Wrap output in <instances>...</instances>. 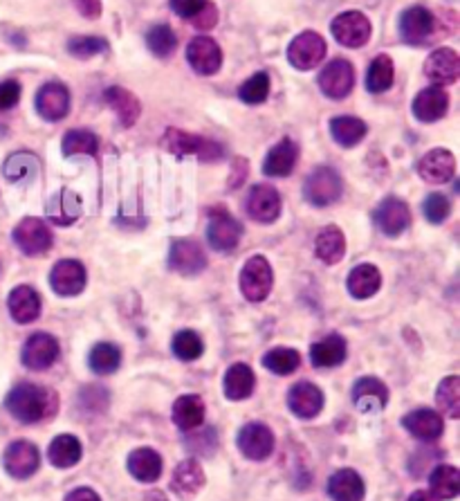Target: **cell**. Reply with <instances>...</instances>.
<instances>
[{
	"mask_svg": "<svg viewBox=\"0 0 460 501\" xmlns=\"http://www.w3.org/2000/svg\"><path fill=\"white\" fill-rule=\"evenodd\" d=\"M438 32V21L427 7L413 5L400 16V36L409 45H429Z\"/></svg>",
	"mask_w": 460,
	"mask_h": 501,
	"instance_id": "3957f363",
	"label": "cell"
},
{
	"mask_svg": "<svg viewBox=\"0 0 460 501\" xmlns=\"http://www.w3.org/2000/svg\"><path fill=\"white\" fill-rule=\"evenodd\" d=\"M274 274L272 265L265 256H252L241 270V292L245 300L250 302H263L268 300L270 291H272Z\"/></svg>",
	"mask_w": 460,
	"mask_h": 501,
	"instance_id": "5b68a950",
	"label": "cell"
},
{
	"mask_svg": "<svg viewBox=\"0 0 460 501\" xmlns=\"http://www.w3.org/2000/svg\"><path fill=\"white\" fill-rule=\"evenodd\" d=\"M422 211H425V218L429 220V223L440 225L449 218V214H452V202L443 194H431L427 196Z\"/></svg>",
	"mask_w": 460,
	"mask_h": 501,
	"instance_id": "816d5d0a",
	"label": "cell"
},
{
	"mask_svg": "<svg viewBox=\"0 0 460 501\" xmlns=\"http://www.w3.org/2000/svg\"><path fill=\"white\" fill-rule=\"evenodd\" d=\"M407 501H438V499H436L431 493H427V490H416V493H413Z\"/></svg>",
	"mask_w": 460,
	"mask_h": 501,
	"instance_id": "91938a15",
	"label": "cell"
},
{
	"mask_svg": "<svg viewBox=\"0 0 460 501\" xmlns=\"http://www.w3.org/2000/svg\"><path fill=\"white\" fill-rule=\"evenodd\" d=\"M7 409L14 418L21 422H41L45 418H52L59 409V398L52 389L41 385L21 383L9 392Z\"/></svg>",
	"mask_w": 460,
	"mask_h": 501,
	"instance_id": "6da1fadb",
	"label": "cell"
},
{
	"mask_svg": "<svg viewBox=\"0 0 460 501\" xmlns=\"http://www.w3.org/2000/svg\"><path fill=\"white\" fill-rule=\"evenodd\" d=\"M288 407L299 418H315L324 409V394L317 385L299 383L290 389Z\"/></svg>",
	"mask_w": 460,
	"mask_h": 501,
	"instance_id": "cb8c5ba5",
	"label": "cell"
},
{
	"mask_svg": "<svg viewBox=\"0 0 460 501\" xmlns=\"http://www.w3.org/2000/svg\"><path fill=\"white\" fill-rule=\"evenodd\" d=\"M315 252L324 264H339V261L344 259V255H346V238H344L342 229L333 227V225L321 229V232L317 234Z\"/></svg>",
	"mask_w": 460,
	"mask_h": 501,
	"instance_id": "d590c367",
	"label": "cell"
},
{
	"mask_svg": "<svg viewBox=\"0 0 460 501\" xmlns=\"http://www.w3.org/2000/svg\"><path fill=\"white\" fill-rule=\"evenodd\" d=\"M373 220L380 227L382 234L386 237H400L404 229L411 225V211L404 200L389 196L377 205V209L373 211Z\"/></svg>",
	"mask_w": 460,
	"mask_h": 501,
	"instance_id": "7c38bea8",
	"label": "cell"
},
{
	"mask_svg": "<svg viewBox=\"0 0 460 501\" xmlns=\"http://www.w3.org/2000/svg\"><path fill=\"white\" fill-rule=\"evenodd\" d=\"M128 472L142 484H153L162 475V457L151 448H137L128 454Z\"/></svg>",
	"mask_w": 460,
	"mask_h": 501,
	"instance_id": "4dcf8cb0",
	"label": "cell"
},
{
	"mask_svg": "<svg viewBox=\"0 0 460 501\" xmlns=\"http://www.w3.org/2000/svg\"><path fill=\"white\" fill-rule=\"evenodd\" d=\"M50 286L61 297H77L86 288V268L75 259H63L50 273Z\"/></svg>",
	"mask_w": 460,
	"mask_h": 501,
	"instance_id": "e0dca14e",
	"label": "cell"
},
{
	"mask_svg": "<svg viewBox=\"0 0 460 501\" xmlns=\"http://www.w3.org/2000/svg\"><path fill=\"white\" fill-rule=\"evenodd\" d=\"M171 484L184 497L200 493L202 486H205V470H202V466L196 459H187V461H182L176 468Z\"/></svg>",
	"mask_w": 460,
	"mask_h": 501,
	"instance_id": "f35d334b",
	"label": "cell"
},
{
	"mask_svg": "<svg viewBox=\"0 0 460 501\" xmlns=\"http://www.w3.org/2000/svg\"><path fill=\"white\" fill-rule=\"evenodd\" d=\"M162 146L173 155H196L202 162H218L225 158V146L207 137L191 135L180 128H167Z\"/></svg>",
	"mask_w": 460,
	"mask_h": 501,
	"instance_id": "7a4b0ae2",
	"label": "cell"
},
{
	"mask_svg": "<svg viewBox=\"0 0 460 501\" xmlns=\"http://www.w3.org/2000/svg\"><path fill=\"white\" fill-rule=\"evenodd\" d=\"M14 243L21 247L23 255L39 256L52 247V232L41 218H23L14 229Z\"/></svg>",
	"mask_w": 460,
	"mask_h": 501,
	"instance_id": "9c48e42d",
	"label": "cell"
},
{
	"mask_svg": "<svg viewBox=\"0 0 460 501\" xmlns=\"http://www.w3.org/2000/svg\"><path fill=\"white\" fill-rule=\"evenodd\" d=\"M59 342L57 338L48 333H34L23 344V365L32 371H45L59 360Z\"/></svg>",
	"mask_w": 460,
	"mask_h": 501,
	"instance_id": "8fae6325",
	"label": "cell"
},
{
	"mask_svg": "<svg viewBox=\"0 0 460 501\" xmlns=\"http://www.w3.org/2000/svg\"><path fill=\"white\" fill-rule=\"evenodd\" d=\"M144 501H169V499H167V495L160 493V490H153V493L146 495Z\"/></svg>",
	"mask_w": 460,
	"mask_h": 501,
	"instance_id": "94428289",
	"label": "cell"
},
{
	"mask_svg": "<svg viewBox=\"0 0 460 501\" xmlns=\"http://www.w3.org/2000/svg\"><path fill=\"white\" fill-rule=\"evenodd\" d=\"M187 59L189 66L198 72V75H216L223 66V50L209 36H196L191 43L187 45Z\"/></svg>",
	"mask_w": 460,
	"mask_h": 501,
	"instance_id": "4fadbf2b",
	"label": "cell"
},
{
	"mask_svg": "<svg viewBox=\"0 0 460 501\" xmlns=\"http://www.w3.org/2000/svg\"><path fill=\"white\" fill-rule=\"evenodd\" d=\"M81 211H84V205H81V199L72 190H61L45 205L48 220L57 225H72L79 218Z\"/></svg>",
	"mask_w": 460,
	"mask_h": 501,
	"instance_id": "f1b7e54d",
	"label": "cell"
},
{
	"mask_svg": "<svg viewBox=\"0 0 460 501\" xmlns=\"http://www.w3.org/2000/svg\"><path fill=\"white\" fill-rule=\"evenodd\" d=\"M368 126L366 122H362L360 117H353V115H342V117L330 119V135L337 142L339 146H357L366 137Z\"/></svg>",
	"mask_w": 460,
	"mask_h": 501,
	"instance_id": "8d00e7d4",
	"label": "cell"
},
{
	"mask_svg": "<svg viewBox=\"0 0 460 501\" xmlns=\"http://www.w3.org/2000/svg\"><path fill=\"white\" fill-rule=\"evenodd\" d=\"M238 448L252 461H265L274 452V434L263 422H250L238 431Z\"/></svg>",
	"mask_w": 460,
	"mask_h": 501,
	"instance_id": "2e32d148",
	"label": "cell"
},
{
	"mask_svg": "<svg viewBox=\"0 0 460 501\" xmlns=\"http://www.w3.org/2000/svg\"><path fill=\"white\" fill-rule=\"evenodd\" d=\"M173 353L180 357L182 362H193L205 353V342L196 330H180L173 338Z\"/></svg>",
	"mask_w": 460,
	"mask_h": 501,
	"instance_id": "7dc6e473",
	"label": "cell"
},
{
	"mask_svg": "<svg viewBox=\"0 0 460 501\" xmlns=\"http://www.w3.org/2000/svg\"><path fill=\"white\" fill-rule=\"evenodd\" d=\"M353 403L360 412L377 413L389 404V389L380 378L368 376V378L357 380L355 389H353Z\"/></svg>",
	"mask_w": 460,
	"mask_h": 501,
	"instance_id": "7402d4cb",
	"label": "cell"
},
{
	"mask_svg": "<svg viewBox=\"0 0 460 501\" xmlns=\"http://www.w3.org/2000/svg\"><path fill=\"white\" fill-rule=\"evenodd\" d=\"M299 160V146L290 137L281 140L270 149L268 158L263 162V173L270 178H285L294 172Z\"/></svg>",
	"mask_w": 460,
	"mask_h": 501,
	"instance_id": "d4e9b609",
	"label": "cell"
},
{
	"mask_svg": "<svg viewBox=\"0 0 460 501\" xmlns=\"http://www.w3.org/2000/svg\"><path fill=\"white\" fill-rule=\"evenodd\" d=\"M104 97H106V104H108L110 108L117 113L119 122H122L126 128L133 126V124L140 119V113H142L140 99H137L135 95L131 93V90L119 88V86H113V88L106 90Z\"/></svg>",
	"mask_w": 460,
	"mask_h": 501,
	"instance_id": "d6a6232c",
	"label": "cell"
},
{
	"mask_svg": "<svg viewBox=\"0 0 460 501\" xmlns=\"http://www.w3.org/2000/svg\"><path fill=\"white\" fill-rule=\"evenodd\" d=\"M169 265L178 274L193 277V274H200L207 268V255L196 241L178 238V241H173L171 252H169Z\"/></svg>",
	"mask_w": 460,
	"mask_h": 501,
	"instance_id": "ac0fdd59",
	"label": "cell"
},
{
	"mask_svg": "<svg viewBox=\"0 0 460 501\" xmlns=\"http://www.w3.org/2000/svg\"><path fill=\"white\" fill-rule=\"evenodd\" d=\"M63 155H95L99 149V140L88 128H72L66 133L61 142Z\"/></svg>",
	"mask_w": 460,
	"mask_h": 501,
	"instance_id": "ee69618b",
	"label": "cell"
},
{
	"mask_svg": "<svg viewBox=\"0 0 460 501\" xmlns=\"http://www.w3.org/2000/svg\"><path fill=\"white\" fill-rule=\"evenodd\" d=\"M81 403L90 409V412H101L106 409V403H108V392L101 387H86L81 392Z\"/></svg>",
	"mask_w": 460,
	"mask_h": 501,
	"instance_id": "db71d44e",
	"label": "cell"
},
{
	"mask_svg": "<svg viewBox=\"0 0 460 501\" xmlns=\"http://www.w3.org/2000/svg\"><path fill=\"white\" fill-rule=\"evenodd\" d=\"M438 407L447 413L449 418H458L460 416V378L458 376H449L440 383L438 387Z\"/></svg>",
	"mask_w": 460,
	"mask_h": 501,
	"instance_id": "c3c4849f",
	"label": "cell"
},
{
	"mask_svg": "<svg viewBox=\"0 0 460 501\" xmlns=\"http://www.w3.org/2000/svg\"><path fill=\"white\" fill-rule=\"evenodd\" d=\"M418 173L422 181L431 182V185H443V182L452 181L456 173V158L447 149H434L420 160Z\"/></svg>",
	"mask_w": 460,
	"mask_h": 501,
	"instance_id": "44dd1931",
	"label": "cell"
},
{
	"mask_svg": "<svg viewBox=\"0 0 460 501\" xmlns=\"http://www.w3.org/2000/svg\"><path fill=\"white\" fill-rule=\"evenodd\" d=\"M108 50V43L99 36H72L68 41V52L77 59H90L97 57V54L106 52Z\"/></svg>",
	"mask_w": 460,
	"mask_h": 501,
	"instance_id": "f907efd6",
	"label": "cell"
},
{
	"mask_svg": "<svg viewBox=\"0 0 460 501\" xmlns=\"http://www.w3.org/2000/svg\"><path fill=\"white\" fill-rule=\"evenodd\" d=\"M243 237V225L234 218L229 211L214 207L209 209V227H207V238L209 246L218 252L236 250Z\"/></svg>",
	"mask_w": 460,
	"mask_h": 501,
	"instance_id": "8992f818",
	"label": "cell"
},
{
	"mask_svg": "<svg viewBox=\"0 0 460 501\" xmlns=\"http://www.w3.org/2000/svg\"><path fill=\"white\" fill-rule=\"evenodd\" d=\"M449 110V95L445 88L438 86H429V88L420 90L418 97L413 99V115H416L420 122H438L447 115Z\"/></svg>",
	"mask_w": 460,
	"mask_h": 501,
	"instance_id": "603a6c76",
	"label": "cell"
},
{
	"mask_svg": "<svg viewBox=\"0 0 460 501\" xmlns=\"http://www.w3.org/2000/svg\"><path fill=\"white\" fill-rule=\"evenodd\" d=\"M75 7L77 12L86 18L101 16V0H75Z\"/></svg>",
	"mask_w": 460,
	"mask_h": 501,
	"instance_id": "6f0895ef",
	"label": "cell"
},
{
	"mask_svg": "<svg viewBox=\"0 0 460 501\" xmlns=\"http://www.w3.org/2000/svg\"><path fill=\"white\" fill-rule=\"evenodd\" d=\"M425 75L427 79L434 86H438V88L456 84L460 77V57L456 54V50H434L425 61Z\"/></svg>",
	"mask_w": 460,
	"mask_h": 501,
	"instance_id": "5bb4252c",
	"label": "cell"
},
{
	"mask_svg": "<svg viewBox=\"0 0 460 501\" xmlns=\"http://www.w3.org/2000/svg\"><path fill=\"white\" fill-rule=\"evenodd\" d=\"M348 292H351L355 300H368V297L375 295L382 286V274L375 265L362 264L357 268L351 270L348 274Z\"/></svg>",
	"mask_w": 460,
	"mask_h": 501,
	"instance_id": "836d02e7",
	"label": "cell"
},
{
	"mask_svg": "<svg viewBox=\"0 0 460 501\" xmlns=\"http://www.w3.org/2000/svg\"><path fill=\"white\" fill-rule=\"evenodd\" d=\"M436 499H454L460 493V472L454 466H438L429 477Z\"/></svg>",
	"mask_w": 460,
	"mask_h": 501,
	"instance_id": "7bdbcfd3",
	"label": "cell"
},
{
	"mask_svg": "<svg viewBox=\"0 0 460 501\" xmlns=\"http://www.w3.org/2000/svg\"><path fill=\"white\" fill-rule=\"evenodd\" d=\"M263 366L276 376H290L301 366V356L294 348H272L263 356Z\"/></svg>",
	"mask_w": 460,
	"mask_h": 501,
	"instance_id": "f6af8a7d",
	"label": "cell"
},
{
	"mask_svg": "<svg viewBox=\"0 0 460 501\" xmlns=\"http://www.w3.org/2000/svg\"><path fill=\"white\" fill-rule=\"evenodd\" d=\"M270 95V77L265 72H256L252 75L245 84L238 88V97H241L245 104H263Z\"/></svg>",
	"mask_w": 460,
	"mask_h": 501,
	"instance_id": "681fc988",
	"label": "cell"
},
{
	"mask_svg": "<svg viewBox=\"0 0 460 501\" xmlns=\"http://www.w3.org/2000/svg\"><path fill=\"white\" fill-rule=\"evenodd\" d=\"M66 501H101V499H99V495L95 493V490L77 488V490H72L70 495H68Z\"/></svg>",
	"mask_w": 460,
	"mask_h": 501,
	"instance_id": "680465c9",
	"label": "cell"
},
{
	"mask_svg": "<svg viewBox=\"0 0 460 501\" xmlns=\"http://www.w3.org/2000/svg\"><path fill=\"white\" fill-rule=\"evenodd\" d=\"M81 454H84V450H81L79 439L72 434L57 436L48 448L50 463H52L54 468H59V470H66V468L77 466V463L81 461Z\"/></svg>",
	"mask_w": 460,
	"mask_h": 501,
	"instance_id": "e575fe53",
	"label": "cell"
},
{
	"mask_svg": "<svg viewBox=\"0 0 460 501\" xmlns=\"http://www.w3.org/2000/svg\"><path fill=\"white\" fill-rule=\"evenodd\" d=\"M171 418L184 431L196 430V427H200L202 421H205V403H202L200 396H193V394L180 396L173 403Z\"/></svg>",
	"mask_w": 460,
	"mask_h": 501,
	"instance_id": "74e56055",
	"label": "cell"
},
{
	"mask_svg": "<svg viewBox=\"0 0 460 501\" xmlns=\"http://www.w3.org/2000/svg\"><path fill=\"white\" fill-rule=\"evenodd\" d=\"M21 99V84L14 79L0 81V113L14 108Z\"/></svg>",
	"mask_w": 460,
	"mask_h": 501,
	"instance_id": "f5cc1de1",
	"label": "cell"
},
{
	"mask_svg": "<svg viewBox=\"0 0 460 501\" xmlns=\"http://www.w3.org/2000/svg\"><path fill=\"white\" fill-rule=\"evenodd\" d=\"M5 178L9 182H25L32 181L39 172V158L32 155L30 151H21V153H14L5 160Z\"/></svg>",
	"mask_w": 460,
	"mask_h": 501,
	"instance_id": "60d3db41",
	"label": "cell"
},
{
	"mask_svg": "<svg viewBox=\"0 0 460 501\" xmlns=\"http://www.w3.org/2000/svg\"><path fill=\"white\" fill-rule=\"evenodd\" d=\"M36 110L48 122H59L70 113V90L59 81L41 86V90L36 93Z\"/></svg>",
	"mask_w": 460,
	"mask_h": 501,
	"instance_id": "d6986e66",
	"label": "cell"
},
{
	"mask_svg": "<svg viewBox=\"0 0 460 501\" xmlns=\"http://www.w3.org/2000/svg\"><path fill=\"white\" fill-rule=\"evenodd\" d=\"M191 23L196 30H211V27H216V23H218V9H216V5L207 3L205 7L191 18Z\"/></svg>",
	"mask_w": 460,
	"mask_h": 501,
	"instance_id": "11a10c76",
	"label": "cell"
},
{
	"mask_svg": "<svg viewBox=\"0 0 460 501\" xmlns=\"http://www.w3.org/2000/svg\"><path fill=\"white\" fill-rule=\"evenodd\" d=\"M247 214L259 223H274L281 216V194L272 185L252 187L247 196Z\"/></svg>",
	"mask_w": 460,
	"mask_h": 501,
	"instance_id": "ffe728a7",
	"label": "cell"
},
{
	"mask_svg": "<svg viewBox=\"0 0 460 501\" xmlns=\"http://www.w3.org/2000/svg\"><path fill=\"white\" fill-rule=\"evenodd\" d=\"M39 450L30 441H14L7 450H5V470L14 477V479H30L36 470H39Z\"/></svg>",
	"mask_w": 460,
	"mask_h": 501,
	"instance_id": "9a60e30c",
	"label": "cell"
},
{
	"mask_svg": "<svg viewBox=\"0 0 460 501\" xmlns=\"http://www.w3.org/2000/svg\"><path fill=\"white\" fill-rule=\"evenodd\" d=\"M146 45H149V50L155 57L169 59L176 52L178 39L169 25H153L146 32Z\"/></svg>",
	"mask_w": 460,
	"mask_h": 501,
	"instance_id": "bcb514c9",
	"label": "cell"
},
{
	"mask_svg": "<svg viewBox=\"0 0 460 501\" xmlns=\"http://www.w3.org/2000/svg\"><path fill=\"white\" fill-rule=\"evenodd\" d=\"M333 36L337 43L346 45V48H362L371 39V21L362 12H344L330 25Z\"/></svg>",
	"mask_w": 460,
	"mask_h": 501,
	"instance_id": "30bf717a",
	"label": "cell"
},
{
	"mask_svg": "<svg viewBox=\"0 0 460 501\" xmlns=\"http://www.w3.org/2000/svg\"><path fill=\"white\" fill-rule=\"evenodd\" d=\"M319 88L330 99H346L355 88V68L346 59H335L321 70Z\"/></svg>",
	"mask_w": 460,
	"mask_h": 501,
	"instance_id": "52a82bcc",
	"label": "cell"
},
{
	"mask_svg": "<svg viewBox=\"0 0 460 501\" xmlns=\"http://www.w3.org/2000/svg\"><path fill=\"white\" fill-rule=\"evenodd\" d=\"M303 194H306V200L315 207H328L342 199L344 181L335 169L319 167L306 178Z\"/></svg>",
	"mask_w": 460,
	"mask_h": 501,
	"instance_id": "277c9868",
	"label": "cell"
},
{
	"mask_svg": "<svg viewBox=\"0 0 460 501\" xmlns=\"http://www.w3.org/2000/svg\"><path fill=\"white\" fill-rule=\"evenodd\" d=\"M393 75H395V68L391 57L386 54H377L375 59L371 61L366 72V88L371 90L373 95H380L386 93V90L393 86Z\"/></svg>",
	"mask_w": 460,
	"mask_h": 501,
	"instance_id": "ab89813d",
	"label": "cell"
},
{
	"mask_svg": "<svg viewBox=\"0 0 460 501\" xmlns=\"http://www.w3.org/2000/svg\"><path fill=\"white\" fill-rule=\"evenodd\" d=\"M346 339L342 335H326L324 339L310 347V362L317 369H330V366H339L346 360Z\"/></svg>",
	"mask_w": 460,
	"mask_h": 501,
	"instance_id": "4316f807",
	"label": "cell"
},
{
	"mask_svg": "<svg viewBox=\"0 0 460 501\" xmlns=\"http://www.w3.org/2000/svg\"><path fill=\"white\" fill-rule=\"evenodd\" d=\"M328 495L333 501H364V481L355 470L344 468L328 479Z\"/></svg>",
	"mask_w": 460,
	"mask_h": 501,
	"instance_id": "f546056e",
	"label": "cell"
},
{
	"mask_svg": "<svg viewBox=\"0 0 460 501\" xmlns=\"http://www.w3.org/2000/svg\"><path fill=\"white\" fill-rule=\"evenodd\" d=\"M88 365L95 374L99 376H110L119 369L122 365V351L119 347L110 342H99L92 347L90 356H88Z\"/></svg>",
	"mask_w": 460,
	"mask_h": 501,
	"instance_id": "b9f144b4",
	"label": "cell"
},
{
	"mask_svg": "<svg viewBox=\"0 0 460 501\" xmlns=\"http://www.w3.org/2000/svg\"><path fill=\"white\" fill-rule=\"evenodd\" d=\"M254 387H256L254 371H252L247 365H243V362L232 365L227 369V374H225L223 389H225V396H227L229 401H245V398L252 396Z\"/></svg>",
	"mask_w": 460,
	"mask_h": 501,
	"instance_id": "1f68e13d",
	"label": "cell"
},
{
	"mask_svg": "<svg viewBox=\"0 0 460 501\" xmlns=\"http://www.w3.org/2000/svg\"><path fill=\"white\" fill-rule=\"evenodd\" d=\"M207 5V0H171V9L180 18H189L191 21L198 12Z\"/></svg>",
	"mask_w": 460,
	"mask_h": 501,
	"instance_id": "9f6ffc18",
	"label": "cell"
},
{
	"mask_svg": "<svg viewBox=\"0 0 460 501\" xmlns=\"http://www.w3.org/2000/svg\"><path fill=\"white\" fill-rule=\"evenodd\" d=\"M326 52H328V48H326L324 36L317 34V32H301V34L290 43L288 61L292 63L297 70H312V68H317L324 61Z\"/></svg>",
	"mask_w": 460,
	"mask_h": 501,
	"instance_id": "ba28073f",
	"label": "cell"
},
{
	"mask_svg": "<svg viewBox=\"0 0 460 501\" xmlns=\"http://www.w3.org/2000/svg\"><path fill=\"white\" fill-rule=\"evenodd\" d=\"M9 315L18 324H32L41 315V297L32 286H18L9 292Z\"/></svg>",
	"mask_w": 460,
	"mask_h": 501,
	"instance_id": "484cf974",
	"label": "cell"
},
{
	"mask_svg": "<svg viewBox=\"0 0 460 501\" xmlns=\"http://www.w3.org/2000/svg\"><path fill=\"white\" fill-rule=\"evenodd\" d=\"M402 425L420 441H436L443 436V416L434 409H416L402 418Z\"/></svg>",
	"mask_w": 460,
	"mask_h": 501,
	"instance_id": "83f0119b",
	"label": "cell"
}]
</instances>
